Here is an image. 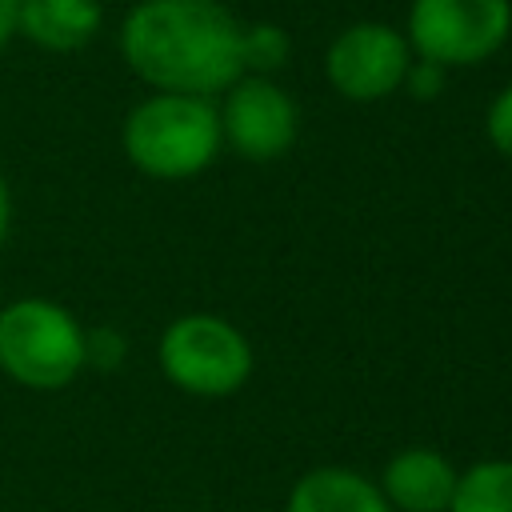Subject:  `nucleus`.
I'll return each mask as SVG.
<instances>
[{
    "label": "nucleus",
    "instance_id": "f257e3e1",
    "mask_svg": "<svg viewBox=\"0 0 512 512\" xmlns=\"http://www.w3.org/2000/svg\"><path fill=\"white\" fill-rule=\"evenodd\" d=\"M120 56L152 92L216 96L244 76L240 20L220 0H140L120 20Z\"/></svg>",
    "mask_w": 512,
    "mask_h": 512
},
{
    "label": "nucleus",
    "instance_id": "f03ea898",
    "mask_svg": "<svg viewBox=\"0 0 512 512\" xmlns=\"http://www.w3.org/2000/svg\"><path fill=\"white\" fill-rule=\"evenodd\" d=\"M124 156L152 180H188L220 152V112L208 96L152 92L124 116Z\"/></svg>",
    "mask_w": 512,
    "mask_h": 512
},
{
    "label": "nucleus",
    "instance_id": "7ed1b4c3",
    "mask_svg": "<svg viewBox=\"0 0 512 512\" xmlns=\"http://www.w3.org/2000/svg\"><path fill=\"white\" fill-rule=\"evenodd\" d=\"M88 364V336L80 320L56 300H16L0 312V368L32 392H56Z\"/></svg>",
    "mask_w": 512,
    "mask_h": 512
},
{
    "label": "nucleus",
    "instance_id": "20e7f679",
    "mask_svg": "<svg viewBox=\"0 0 512 512\" xmlns=\"http://www.w3.org/2000/svg\"><path fill=\"white\" fill-rule=\"evenodd\" d=\"M164 376L192 396H232L252 376V348L236 324L212 312L176 316L160 336Z\"/></svg>",
    "mask_w": 512,
    "mask_h": 512
},
{
    "label": "nucleus",
    "instance_id": "39448f33",
    "mask_svg": "<svg viewBox=\"0 0 512 512\" xmlns=\"http://www.w3.org/2000/svg\"><path fill=\"white\" fill-rule=\"evenodd\" d=\"M512 36V0H412L404 40L440 68H472Z\"/></svg>",
    "mask_w": 512,
    "mask_h": 512
},
{
    "label": "nucleus",
    "instance_id": "423d86ee",
    "mask_svg": "<svg viewBox=\"0 0 512 512\" xmlns=\"http://www.w3.org/2000/svg\"><path fill=\"white\" fill-rule=\"evenodd\" d=\"M412 64V48L400 28L380 20H356L344 32L332 36L324 52V76L328 84L356 104L384 100L400 92Z\"/></svg>",
    "mask_w": 512,
    "mask_h": 512
},
{
    "label": "nucleus",
    "instance_id": "0eeeda50",
    "mask_svg": "<svg viewBox=\"0 0 512 512\" xmlns=\"http://www.w3.org/2000/svg\"><path fill=\"white\" fill-rule=\"evenodd\" d=\"M216 112L220 140L256 164L284 156L300 132L296 100L272 76H240L232 88H224V104Z\"/></svg>",
    "mask_w": 512,
    "mask_h": 512
},
{
    "label": "nucleus",
    "instance_id": "6e6552de",
    "mask_svg": "<svg viewBox=\"0 0 512 512\" xmlns=\"http://www.w3.org/2000/svg\"><path fill=\"white\" fill-rule=\"evenodd\" d=\"M456 468L436 448H404L384 464L380 492L400 512H448L456 492Z\"/></svg>",
    "mask_w": 512,
    "mask_h": 512
},
{
    "label": "nucleus",
    "instance_id": "1a4fd4ad",
    "mask_svg": "<svg viewBox=\"0 0 512 512\" xmlns=\"http://www.w3.org/2000/svg\"><path fill=\"white\" fill-rule=\"evenodd\" d=\"M104 24V4L96 0H20L16 36L36 44L40 52H80L96 40Z\"/></svg>",
    "mask_w": 512,
    "mask_h": 512
},
{
    "label": "nucleus",
    "instance_id": "9d476101",
    "mask_svg": "<svg viewBox=\"0 0 512 512\" xmlns=\"http://www.w3.org/2000/svg\"><path fill=\"white\" fill-rule=\"evenodd\" d=\"M288 512H392L380 484L352 468H312L288 492Z\"/></svg>",
    "mask_w": 512,
    "mask_h": 512
},
{
    "label": "nucleus",
    "instance_id": "9b49d317",
    "mask_svg": "<svg viewBox=\"0 0 512 512\" xmlns=\"http://www.w3.org/2000/svg\"><path fill=\"white\" fill-rule=\"evenodd\" d=\"M448 512H512V460H484L456 476Z\"/></svg>",
    "mask_w": 512,
    "mask_h": 512
},
{
    "label": "nucleus",
    "instance_id": "f8f14e48",
    "mask_svg": "<svg viewBox=\"0 0 512 512\" xmlns=\"http://www.w3.org/2000/svg\"><path fill=\"white\" fill-rule=\"evenodd\" d=\"M288 60H292L288 28H280L272 20L240 24V64H244V76H272Z\"/></svg>",
    "mask_w": 512,
    "mask_h": 512
},
{
    "label": "nucleus",
    "instance_id": "ddd939ff",
    "mask_svg": "<svg viewBox=\"0 0 512 512\" xmlns=\"http://www.w3.org/2000/svg\"><path fill=\"white\" fill-rule=\"evenodd\" d=\"M484 128H488V140L500 156H512V84L496 92V100L488 104V116H484Z\"/></svg>",
    "mask_w": 512,
    "mask_h": 512
},
{
    "label": "nucleus",
    "instance_id": "4468645a",
    "mask_svg": "<svg viewBox=\"0 0 512 512\" xmlns=\"http://www.w3.org/2000/svg\"><path fill=\"white\" fill-rule=\"evenodd\" d=\"M444 80H448V68H440V64H432V60H420V56H412V64H408V76H404V92L408 96H416V100H436L440 92H444Z\"/></svg>",
    "mask_w": 512,
    "mask_h": 512
},
{
    "label": "nucleus",
    "instance_id": "2eb2a0df",
    "mask_svg": "<svg viewBox=\"0 0 512 512\" xmlns=\"http://www.w3.org/2000/svg\"><path fill=\"white\" fill-rule=\"evenodd\" d=\"M16 16H20V0H0V52L16 36Z\"/></svg>",
    "mask_w": 512,
    "mask_h": 512
},
{
    "label": "nucleus",
    "instance_id": "dca6fc26",
    "mask_svg": "<svg viewBox=\"0 0 512 512\" xmlns=\"http://www.w3.org/2000/svg\"><path fill=\"white\" fill-rule=\"evenodd\" d=\"M8 228H12V192H8V180L0 172V248L8 240Z\"/></svg>",
    "mask_w": 512,
    "mask_h": 512
},
{
    "label": "nucleus",
    "instance_id": "f3484780",
    "mask_svg": "<svg viewBox=\"0 0 512 512\" xmlns=\"http://www.w3.org/2000/svg\"><path fill=\"white\" fill-rule=\"evenodd\" d=\"M96 4H108V0H96Z\"/></svg>",
    "mask_w": 512,
    "mask_h": 512
}]
</instances>
